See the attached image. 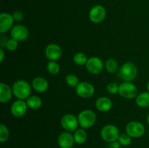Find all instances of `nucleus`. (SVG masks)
<instances>
[{"label": "nucleus", "instance_id": "nucleus-2", "mask_svg": "<svg viewBox=\"0 0 149 148\" xmlns=\"http://www.w3.org/2000/svg\"><path fill=\"white\" fill-rule=\"evenodd\" d=\"M138 75L136 65L131 62H127L122 65L119 71V78L124 81L132 82Z\"/></svg>", "mask_w": 149, "mask_h": 148}, {"label": "nucleus", "instance_id": "nucleus-32", "mask_svg": "<svg viewBox=\"0 0 149 148\" xmlns=\"http://www.w3.org/2000/svg\"><path fill=\"white\" fill-rule=\"evenodd\" d=\"M4 58V52L2 49H0V62H2Z\"/></svg>", "mask_w": 149, "mask_h": 148}, {"label": "nucleus", "instance_id": "nucleus-18", "mask_svg": "<svg viewBox=\"0 0 149 148\" xmlns=\"http://www.w3.org/2000/svg\"><path fill=\"white\" fill-rule=\"evenodd\" d=\"M112 101L111 99L106 97H100L96 100L95 107L99 111L108 112L111 109Z\"/></svg>", "mask_w": 149, "mask_h": 148}, {"label": "nucleus", "instance_id": "nucleus-35", "mask_svg": "<svg viewBox=\"0 0 149 148\" xmlns=\"http://www.w3.org/2000/svg\"><path fill=\"white\" fill-rule=\"evenodd\" d=\"M71 148H74V147H71Z\"/></svg>", "mask_w": 149, "mask_h": 148}, {"label": "nucleus", "instance_id": "nucleus-30", "mask_svg": "<svg viewBox=\"0 0 149 148\" xmlns=\"http://www.w3.org/2000/svg\"><path fill=\"white\" fill-rule=\"evenodd\" d=\"M13 17L15 21L20 22L21 20H23V14L21 11H20V10H16V11H15L14 12H13Z\"/></svg>", "mask_w": 149, "mask_h": 148}, {"label": "nucleus", "instance_id": "nucleus-28", "mask_svg": "<svg viewBox=\"0 0 149 148\" xmlns=\"http://www.w3.org/2000/svg\"><path fill=\"white\" fill-rule=\"evenodd\" d=\"M17 46H18V41L12 38L9 39V40L7 41L5 47L10 51H15L17 48Z\"/></svg>", "mask_w": 149, "mask_h": 148}, {"label": "nucleus", "instance_id": "nucleus-13", "mask_svg": "<svg viewBox=\"0 0 149 148\" xmlns=\"http://www.w3.org/2000/svg\"><path fill=\"white\" fill-rule=\"evenodd\" d=\"M27 103L25 102L24 100H17L12 104L10 107V111L12 115L16 118L23 117L26 115L28 110Z\"/></svg>", "mask_w": 149, "mask_h": 148}, {"label": "nucleus", "instance_id": "nucleus-9", "mask_svg": "<svg viewBox=\"0 0 149 148\" xmlns=\"http://www.w3.org/2000/svg\"><path fill=\"white\" fill-rule=\"evenodd\" d=\"M85 65L87 71L92 74H99L102 72L104 67L102 59L97 57H91L88 58Z\"/></svg>", "mask_w": 149, "mask_h": 148}, {"label": "nucleus", "instance_id": "nucleus-6", "mask_svg": "<svg viewBox=\"0 0 149 148\" xmlns=\"http://www.w3.org/2000/svg\"><path fill=\"white\" fill-rule=\"evenodd\" d=\"M126 133L132 138H139L143 136L146 129L144 125L139 121H130L126 126Z\"/></svg>", "mask_w": 149, "mask_h": 148}, {"label": "nucleus", "instance_id": "nucleus-1", "mask_svg": "<svg viewBox=\"0 0 149 148\" xmlns=\"http://www.w3.org/2000/svg\"><path fill=\"white\" fill-rule=\"evenodd\" d=\"M13 94L17 100H27L31 93V87L29 82L23 79L17 80L13 84Z\"/></svg>", "mask_w": 149, "mask_h": 148}, {"label": "nucleus", "instance_id": "nucleus-25", "mask_svg": "<svg viewBox=\"0 0 149 148\" xmlns=\"http://www.w3.org/2000/svg\"><path fill=\"white\" fill-rule=\"evenodd\" d=\"M10 136V132L9 129L4 124L1 123L0 124V142L1 143L5 142Z\"/></svg>", "mask_w": 149, "mask_h": 148}, {"label": "nucleus", "instance_id": "nucleus-27", "mask_svg": "<svg viewBox=\"0 0 149 148\" xmlns=\"http://www.w3.org/2000/svg\"><path fill=\"white\" fill-rule=\"evenodd\" d=\"M118 142L122 146H128L132 142V137L130 136H129L127 133H123L119 135Z\"/></svg>", "mask_w": 149, "mask_h": 148}, {"label": "nucleus", "instance_id": "nucleus-16", "mask_svg": "<svg viewBox=\"0 0 149 148\" xmlns=\"http://www.w3.org/2000/svg\"><path fill=\"white\" fill-rule=\"evenodd\" d=\"M31 86L33 89L39 93L45 92L48 89L49 83L43 77H36L32 81Z\"/></svg>", "mask_w": 149, "mask_h": 148}, {"label": "nucleus", "instance_id": "nucleus-12", "mask_svg": "<svg viewBox=\"0 0 149 148\" xmlns=\"http://www.w3.org/2000/svg\"><path fill=\"white\" fill-rule=\"evenodd\" d=\"M45 56L49 61H56L61 57L63 55L62 49L56 44H49L45 48Z\"/></svg>", "mask_w": 149, "mask_h": 148}, {"label": "nucleus", "instance_id": "nucleus-4", "mask_svg": "<svg viewBox=\"0 0 149 148\" xmlns=\"http://www.w3.org/2000/svg\"><path fill=\"white\" fill-rule=\"evenodd\" d=\"M119 130L115 125L107 124L102 128L100 131V136L105 142H111L118 141L119 137Z\"/></svg>", "mask_w": 149, "mask_h": 148}, {"label": "nucleus", "instance_id": "nucleus-20", "mask_svg": "<svg viewBox=\"0 0 149 148\" xmlns=\"http://www.w3.org/2000/svg\"><path fill=\"white\" fill-rule=\"evenodd\" d=\"M74 142L78 145H82L87 141V133L84 129H79L75 131L74 133Z\"/></svg>", "mask_w": 149, "mask_h": 148}, {"label": "nucleus", "instance_id": "nucleus-5", "mask_svg": "<svg viewBox=\"0 0 149 148\" xmlns=\"http://www.w3.org/2000/svg\"><path fill=\"white\" fill-rule=\"evenodd\" d=\"M121 97L125 99H133L138 95V88L132 82L124 81L119 86V92Z\"/></svg>", "mask_w": 149, "mask_h": 148}, {"label": "nucleus", "instance_id": "nucleus-34", "mask_svg": "<svg viewBox=\"0 0 149 148\" xmlns=\"http://www.w3.org/2000/svg\"><path fill=\"white\" fill-rule=\"evenodd\" d=\"M147 89H148V91L149 92V81H148V84H147Z\"/></svg>", "mask_w": 149, "mask_h": 148}, {"label": "nucleus", "instance_id": "nucleus-31", "mask_svg": "<svg viewBox=\"0 0 149 148\" xmlns=\"http://www.w3.org/2000/svg\"><path fill=\"white\" fill-rule=\"evenodd\" d=\"M120 143L118 141H115V142H111L108 146V148H120Z\"/></svg>", "mask_w": 149, "mask_h": 148}, {"label": "nucleus", "instance_id": "nucleus-22", "mask_svg": "<svg viewBox=\"0 0 149 148\" xmlns=\"http://www.w3.org/2000/svg\"><path fill=\"white\" fill-rule=\"evenodd\" d=\"M74 62L77 65H84L87 63L88 58H87V55L83 52H78V53L75 54L73 58Z\"/></svg>", "mask_w": 149, "mask_h": 148}, {"label": "nucleus", "instance_id": "nucleus-29", "mask_svg": "<svg viewBox=\"0 0 149 148\" xmlns=\"http://www.w3.org/2000/svg\"><path fill=\"white\" fill-rule=\"evenodd\" d=\"M106 90L109 94H115L119 92V86L116 83H110L106 86Z\"/></svg>", "mask_w": 149, "mask_h": 148}, {"label": "nucleus", "instance_id": "nucleus-21", "mask_svg": "<svg viewBox=\"0 0 149 148\" xmlns=\"http://www.w3.org/2000/svg\"><path fill=\"white\" fill-rule=\"evenodd\" d=\"M26 103L29 108L32 110H37L42 106V100L38 96H30L26 100Z\"/></svg>", "mask_w": 149, "mask_h": 148}, {"label": "nucleus", "instance_id": "nucleus-19", "mask_svg": "<svg viewBox=\"0 0 149 148\" xmlns=\"http://www.w3.org/2000/svg\"><path fill=\"white\" fill-rule=\"evenodd\" d=\"M135 102L137 105L142 108L149 107V92L148 91H143L140 93L135 97Z\"/></svg>", "mask_w": 149, "mask_h": 148}, {"label": "nucleus", "instance_id": "nucleus-3", "mask_svg": "<svg viewBox=\"0 0 149 148\" xmlns=\"http://www.w3.org/2000/svg\"><path fill=\"white\" fill-rule=\"evenodd\" d=\"M79 124L82 129H87L91 128L96 121V115L93 110H84L78 115Z\"/></svg>", "mask_w": 149, "mask_h": 148}, {"label": "nucleus", "instance_id": "nucleus-33", "mask_svg": "<svg viewBox=\"0 0 149 148\" xmlns=\"http://www.w3.org/2000/svg\"><path fill=\"white\" fill-rule=\"evenodd\" d=\"M147 122H148V124L149 125V113H148V116H147Z\"/></svg>", "mask_w": 149, "mask_h": 148}, {"label": "nucleus", "instance_id": "nucleus-8", "mask_svg": "<svg viewBox=\"0 0 149 148\" xmlns=\"http://www.w3.org/2000/svg\"><path fill=\"white\" fill-rule=\"evenodd\" d=\"M61 124L63 129H65L66 131L72 132L77 130L79 121L78 118L73 114H66L61 120Z\"/></svg>", "mask_w": 149, "mask_h": 148}, {"label": "nucleus", "instance_id": "nucleus-26", "mask_svg": "<svg viewBox=\"0 0 149 148\" xmlns=\"http://www.w3.org/2000/svg\"><path fill=\"white\" fill-rule=\"evenodd\" d=\"M65 82L69 86L76 87L79 82V78L77 75L74 74H68L65 77Z\"/></svg>", "mask_w": 149, "mask_h": 148}, {"label": "nucleus", "instance_id": "nucleus-14", "mask_svg": "<svg viewBox=\"0 0 149 148\" xmlns=\"http://www.w3.org/2000/svg\"><path fill=\"white\" fill-rule=\"evenodd\" d=\"M13 15L10 13L2 12L0 14V33H4L13 28L14 23Z\"/></svg>", "mask_w": 149, "mask_h": 148}, {"label": "nucleus", "instance_id": "nucleus-15", "mask_svg": "<svg viewBox=\"0 0 149 148\" xmlns=\"http://www.w3.org/2000/svg\"><path fill=\"white\" fill-rule=\"evenodd\" d=\"M74 135L70 132H62L58 136V144L61 148H71L74 144Z\"/></svg>", "mask_w": 149, "mask_h": 148}, {"label": "nucleus", "instance_id": "nucleus-23", "mask_svg": "<svg viewBox=\"0 0 149 148\" xmlns=\"http://www.w3.org/2000/svg\"><path fill=\"white\" fill-rule=\"evenodd\" d=\"M106 71L110 73H115L118 70V63L114 59L110 58L107 59L105 63Z\"/></svg>", "mask_w": 149, "mask_h": 148}, {"label": "nucleus", "instance_id": "nucleus-7", "mask_svg": "<svg viewBox=\"0 0 149 148\" xmlns=\"http://www.w3.org/2000/svg\"><path fill=\"white\" fill-rule=\"evenodd\" d=\"M106 17V10L103 6L97 4L90 9L89 18L93 23H100Z\"/></svg>", "mask_w": 149, "mask_h": 148}, {"label": "nucleus", "instance_id": "nucleus-17", "mask_svg": "<svg viewBox=\"0 0 149 148\" xmlns=\"http://www.w3.org/2000/svg\"><path fill=\"white\" fill-rule=\"evenodd\" d=\"M13 89L10 86L4 83L0 84V101L2 103H7L10 101L13 96Z\"/></svg>", "mask_w": 149, "mask_h": 148}, {"label": "nucleus", "instance_id": "nucleus-24", "mask_svg": "<svg viewBox=\"0 0 149 148\" xmlns=\"http://www.w3.org/2000/svg\"><path fill=\"white\" fill-rule=\"evenodd\" d=\"M60 65L55 61H49L47 65V70L51 75H57L60 72Z\"/></svg>", "mask_w": 149, "mask_h": 148}, {"label": "nucleus", "instance_id": "nucleus-10", "mask_svg": "<svg viewBox=\"0 0 149 148\" xmlns=\"http://www.w3.org/2000/svg\"><path fill=\"white\" fill-rule=\"evenodd\" d=\"M75 88L77 95L82 98H90L95 93L94 86L89 82L79 83Z\"/></svg>", "mask_w": 149, "mask_h": 148}, {"label": "nucleus", "instance_id": "nucleus-11", "mask_svg": "<svg viewBox=\"0 0 149 148\" xmlns=\"http://www.w3.org/2000/svg\"><path fill=\"white\" fill-rule=\"evenodd\" d=\"M10 36L17 41H24L29 36L27 28L23 25H16L10 30Z\"/></svg>", "mask_w": 149, "mask_h": 148}]
</instances>
